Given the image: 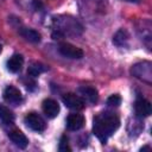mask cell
<instances>
[{
  "instance_id": "6da1fadb",
  "label": "cell",
  "mask_w": 152,
  "mask_h": 152,
  "mask_svg": "<svg viewBox=\"0 0 152 152\" xmlns=\"http://www.w3.org/2000/svg\"><path fill=\"white\" fill-rule=\"evenodd\" d=\"M120 120L116 114L110 112H103L94 118L93 132L101 142H106L107 139L119 128Z\"/></svg>"
},
{
  "instance_id": "7a4b0ae2",
  "label": "cell",
  "mask_w": 152,
  "mask_h": 152,
  "mask_svg": "<svg viewBox=\"0 0 152 152\" xmlns=\"http://www.w3.org/2000/svg\"><path fill=\"white\" fill-rule=\"evenodd\" d=\"M131 72L137 78H139L148 84L152 82V64L150 62L144 61V62L134 64L131 69Z\"/></svg>"
},
{
  "instance_id": "3957f363",
  "label": "cell",
  "mask_w": 152,
  "mask_h": 152,
  "mask_svg": "<svg viewBox=\"0 0 152 152\" xmlns=\"http://www.w3.org/2000/svg\"><path fill=\"white\" fill-rule=\"evenodd\" d=\"M24 121H25V124L28 128H31L32 131H36V132H43L46 127V124H45L44 119L39 114L33 113V112L26 114Z\"/></svg>"
},
{
  "instance_id": "277c9868",
  "label": "cell",
  "mask_w": 152,
  "mask_h": 152,
  "mask_svg": "<svg viewBox=\"0 0 152 152\" xmlns=\"http://www.w3.org/2000/svg\"><path fill=\"white\" fill-rule=\"evenodd\" d=\"M58 51L62 56H64L66 58H71V59H81L83 57V51L80 48H77L72 44H69V43L59 44Z\"/></svg>"
},
{
  "instance_id": "5b68a950",
  "label": "cell",
  "mask_w": 152,
  "mask_h": 152,
  "mask_svg": "<svg viewBox=\"0 0 152 152\" xmlns=\"http://www.w3.org/2000/svg\"><path fill=\"white\" fill-rule=\"evenodd\" d=\"M63 103L70 108V109H74V110H81L83 109L86 102L83 101V99L76 94H72V93H68V94H64L63 97Z\"/></svg>"
},
{
  "instance_id": "8992f818",
  "label": "cell",
  "mask_w": 152,
  "mask_h": 152,
  "mask_svg": "<svg viewBox=\"0 0 152 152\" xmlns=\"http://www.w3.org/2000/svg\"><path fill=\"white\" fill-rule=\"evenodd\" d=\"M4 99L6 102L12 103V104H19L23 100L21 97V93L19 91V89H17L13 86H8L5 90H4Z\"/></svg>"
},
{
  "instance_id": "52a82bcc",
  "label": "cell",
  "mask_w": 152,
  "mask_h": 152,
  "mask_svg": "<svg viewBox=\"0 0 152 152\" xmlns=\"http://www.w3.org/2000/svg\"><path fill=\"white\" fill-rule=\"evenodd\" d=\"M134 110H135V114H137L138 118H146L151 114L152 107H151V103L147 100L139 99L134 103Z\"/></svg>"
},
{
  "instance_id": "ba28073f",
  "label": "cell",
  "mask_w": 152,
  "mask_h": 152,
  "mask_svg": "<svg viewBox=\"0 0 152 152\" xmlns=\"http://www.w3.org/2000/svg\"><path fill=\"white\" fill-rule=\"evenodd\" d=\"M43 112L48 118H56L59 113V104L57 103V101L52 100V99H46L43 101Z\"/></svg>"
},
{
  "instance_id": "9c48e42d",
  "label": "cell",
  "mask_w": 152,
  "mask_h": 152,
  "mask_svg": "<svg viewBox=\"0 0 152 152\" xmlns=\"http://www.w3.org/2000/svg\"><path fill=\"white\" fill-rule=\"evenodd\" d=\"M84 116L82 114H70L66 118V127L70 131H78L84 126Z\"/></svg>"
},
{
  "instance_id": "30bf717a",
  "label": "cell",
  "mask_w": 152,
  "mask_h": 152,
  "mask_svg": "<svg viewBox=\"0 0 152 152\" xmlns=\"http://www.w3.org/2000/svg\"><path fill=\"white\" fill-rule=\"evenodd\" d=\"M78 93L81 95V97L83 99L84 102H89V103H95L97 101V90L93 87H80L78 88Z\"/></svg>"
},
{
  "instance_id": "8fae6325",
  "label": "cell",
  "mask_w": 152,
  "mask_h": 152,
  "mask_svg": "<svg viewBox=\"0 0 152 152\" xmlns=\"http://www.w3.org/2000/svg\"><path fill=\"white\" fill-rule=\"evenodd\" d=\"M8 138H10L11 141H12L15 146H18L19 148H25V147L27 146V144H28V139H27L26 135H25L21 131H19V129L11 131V132L8 133Z\"/></svg>"
},
{
  "instance_id": "7c38bea8",
  "label": "cell",
  "mask_w": 152,
  "mask_h": 152,
  "mask_svg": "<svg viewBox=\"0 0 152 152\" xmlns=\"http://www.w3.org/2000/svg\"><path fill=\"white\" fill-rule=\"evenodd\" d=\"M23 64H24V58L21 55H13L8 61H7V69L11 71V72H18L21 70L23 68Z\"/></svg>"
},
{
  "instance_id": "4fadbf2b",
  "label": "cell",
  "mask_w": 152,
  "mask_h": 152,
  "mask_svg": "<svg viewBox=\"0 0 152 152\" xmlns=\"http://www.w3.org/2000/svg\"><path fill=\"white\" fill-rule=\"evenodd\" d=\"M19 33H20L26 40H28V42H31V43H39V42H40V34H39L36 30H33V28L21 27L20 31H19Z\"/></svg>"
},
{
  "instance_id": "5bb4252c",
  "label": "cell",
  "mask_w": 152,
  "mask_h": 152,
  "mask_svg": "<svg viewBox=\"0 0 152 152\" xmlns=\"http://www.w3.org/2000/svg\"><path fill=\"white\" fill-rule=\"evenodd\" d=\"M127 42H128V33H127V31L124 30V28H120L119 31H116V33L113 37L114 45H116L119 48H122V46L127 45Z\"/></svg>"
},
{
  "instance_id": "9a60e30c",
  "label": "cell",
  "mask_w": 152,
  "mask_h": 152,
  "mask_svg": "<svg viewBox=\"0 0 152 152\" xmlns=\"http://www.w3.org/2000/svg\"><path fill=\"white\" fill-rule=\"evenodd\" d=\"M0 120L4 124H7V125H11V124L14 122L13 112L10 108H7L6 106H2V104H0Z\"/></svg>"
},
{
  "instance_id": "2e32d148",
  "label": "cell",
  "mask_w": 152,
  "mask_h": 152,
  "mask_svg": "<svg viewBox=\"0 0 152 152\" xmlns=\"http://www.w3.org/2000/svg\"><path fill=\"white\" fill-rule=\"evenodd\" d=\"M45 70H46L45 65H43L42 63H38V62H33L30 64V66L27 69V75L31 77H37L42 72H44Z\"/></svg>"
},
{
  "instance_id": "e0dca14e",
  "label": "cell",
  "mask_w": 152,
  "mask_h": 152,
  "mask_svg": "<svg viewBox=\"0 0 152 152\" xmlns=\"http://www.w3.org/2000/svg\"><path fill=\"white\" fill-rule=\"evenodd\" d=\"M58 150L61 152H69V151H71V148L69 146V142H68V138L65 135H63L61 138V141H59V145H58Z\"/></svg>"
},
{
  "instance_id": "ac0fdd59",
  "label": "cell",
  "mask_w": 152,
  "mask_h": 152,
  "mask_svg": "<svg viewBox=\"0 0 152 152\" xmlns=\"http://www.w3.org/2000/svg\"><path fill=\"white\" fill-rule=\"evenodd\" d=\"M120 103H121V97H120L118 94H115V95H110V96L107 99V104H108V106L118 107Z\"/></svg>"
},
{
  "instance_id": "d6986e66",
  "label": "cell",
  "mask_w": 152,
  "mask_h": 152,
  "mask_svg": "<svg viewBox=\"0 0 152 152\" xmlns=\"http://www.w3.org/2000/svg\"><path fill=\"white\" fill-rule=\"evenodd\" d=\"M145 150H150V146H144L140 148V151H145Z\"/></svg>"
},
{
  "instance_id": "ffe728a7",
  "label": "cell",
  "mask_w": 152,
  "mask_h": 152,
  "mask_svg": "<svg viewBox=\"0 0 152 152\" xmlns=\"http://www.w3.org/2000/svg\"><path fill=\"white\" fill-rule=\"evenodd\" d=\"M126 1H129V2H139L140 0H126Z\"/></svg>"
},
{
  "instance_id": "44dd1931",
  "label": "cell",
  "mask_w": 152,
  "mask_h": 152,
  "mask_svg": "<svg viewBox=\"0 0 152 152\" xmlns=\"http://www.w3.org/2000/svg\"><path fill=\"white\" fill-rule=\"evenodd\" d=\"M1 50H2V48H1V45H0V52H1Z\"/></svg>"
}]
</instances>
